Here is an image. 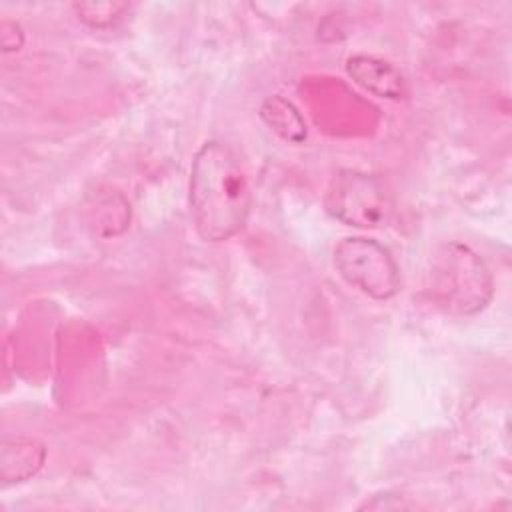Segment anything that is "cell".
<instances>
[{"mask_svg":"<svg viewBox=\"0 0 512 512\" xmlns=\"http://www.w3.org/2000/svg\"><path fill=\"white\" fill-rule=\"evenodd\" d=\"M194 228L204 242H226L248 222L252 190L232 148L220 140L204 142L190 166L188 182Z\"/></svg>","mask_w":512,"mask_h":512,"instance_id":"obj_1","label":"cell"},{"mask_svg":"<svg viewBox=\"0 0 512 512\" xmlns=\"http://www.w3.org/2000/svg\"><path fill=\"white\" fill-rule=\"evenodd\" d=\"M428 288L442 310L456 316H474L490 304L494 276L468 244L446 242L430 258Z\"/></svg>","mask_w":512,"mask_h":512,"instance_id":"obj_2","label":"cell"},{"mask_svg":"<svg viewBox=\"0 0 512 512\" xmlns=\"http://www.w3.org/2000/svg\"><path fill=\"white\" fill-rule=\"evenodd\" d=\"M324 208L346 226L382 228L394 216V198L380 176L342 168L326 186Z\"/></svg>","mask_w":512,"mask_h":512,"instance_id":"obj_3","label":"cell"},{"mask_svg":"<svg viewBox=\"0 0 512 512\" xmlns=\"http://www.w3.org/2000/svg\"><path fill=\"white\" fill-rule=\"evenodd\" d=\"M332 258L342 280L372 300H390L400 292V268L378 240L346 236L334 246Z\"/></svg>","mask_w":512,"mask_h":512,"instance_id":"obj_4","label":"cell"},{"mask_svg":"<svg viewBox=\"0 0 512 512\" xmlns=\"http://www.w3.org/2000/svg\"><path fill=\"white\" fill-rule=\"evenodd\" d=\"M346 74L362 90L386 100H404L408 96V82L404 74L388 60L372 54H354L344 64Z\"/></svg>","mask_w":512,"mask_h":512,"instance_id":"obj_5","label":"cell"},{"mask_svg":"<svg viewBox=\"0 0 512 512\" xmlns=\"http://www.w3.org/2000/svg\"><path fill=\"white\" fill-rule=\"evenodd\" d=\"M46 448L32 438H16L2 446V478L6 482H24L44 464Z\"/></svg>","mask_w":512,"mask_h":512,"instance_id":"obj_6","label":"cell"},{"mask_svg":"<svg viewBox=\"0 0 512 512\" xmlns=\"http://www.w3.org/2000/svg\"><path fill=\"white\" fill-rule=\"evenodd\" d=\"M262 120L286 142L300 144L306 140V122L300 112L282 96L268 98L260 108Z\"/></svg>","mask_w":512,"mask_h":512,"instance_id":"obj_7","label":"cell"},{"mask_svg":"<svg viewBox=\"0 0 512 512\" xmlns=\"http://www.w3.org/2000/svg\"><path fill=\"white\" fill-rule=\"evenodd\" d=\"M78 18L86 22L90 28H108L128 10V4L118 2H84L74 4Z\"/></svg>","mask_w":512,"mask_h":512,"instance_id":"obj_8","label":"cell"}]
</instances>
